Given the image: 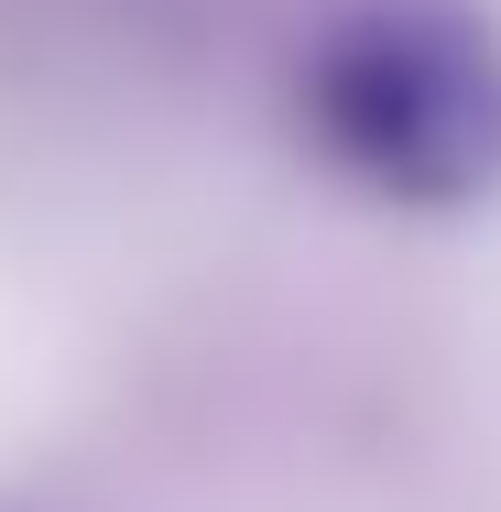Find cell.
Listing matches in <instances>:
<instances>
[{
	"label": "cell",
	"mask_w": 501,
	"mask_h": 512,
	"mask_svg": "<svg viewBox=\"0 0 501 512\" xmlns=\"http://www.w3.org/2000/svg\"><path fill=\"white\" fill-rule=\"evenodd\" d=\"M305 142L382 207H480L501 186V33L458 0H371L305 44Z\"/></svg>",
	"instance_id": "6da1fadb"
}]
</instances>
